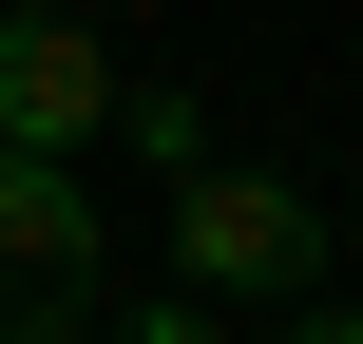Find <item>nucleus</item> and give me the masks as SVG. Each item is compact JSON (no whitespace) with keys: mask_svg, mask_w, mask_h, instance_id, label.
Wrapping results in <instances>:
<instances>
[{"mask_svg":"<svg viewBox=\"0 0 363 344\" xmlns=\"http://www.w3.org/2000/svg\"><path fill=\"white\" fill-rule=\"evenodd\" d=\"M306 268H325V211H306L287 172H230V153H211V172L172 192V306H230V287L287 306Z\"/></svg>","mask_w":363,"mask_h":344,"instance_id":"obj_1","label":"nucleus"},{"mask_svg":"<svg viewBox=\"0 0 363 344\" xmlns=\"http://www.w3.org/2000/svg\"><path fill=\"white\" fill-rule=\"evenodd\" d=\"M96 134H115V57H96V19L19 0V19H0V153H19V172H77Z\"/></svg>","mask_w":363,"mask_h":344,"instance_id":"obj_2","label":"nucleus"},{"mask_svg":"<svg viewBox=\"0 0 363 344\" xmlns=\"http://www.w3.org/2000/svg\"><path fill=\"white\" fill-rule=\"evenodd\" d=\"M77 268H96V192H77V172H19V153H0V306H57Z\"/></svg>","mask_w":363,"mask_h":344,"instance_id":"obj_3","label":"nucleus"},{"mask_svg":"<svg viewBox=\"0 0 363 344\" xmlns=\"http://www.w3.org/2000/svg\"><path fill=\"white\" fill-rule=\"evenodd\" d=\"M115 134H134V153H153V172H172V192H191V172H211V115H191V96H115Z\"/></svg>","mask_w":363,"mask_h":344,"instance_id":"obj_4","label":"nucleus"},{"mask_svg":"<svg viewBox=\"0 0 363 344\" xmlns=\"http://www.w3.org/2000/svg\"><path fill=\"white\" fill-rule=\"evenodd\" d=\"M96 344H230V326H211V306H115Z\"/></svg>","mask_w":363,"mask_h":344,"instance_id":"obj_5","label":"nucleus"},{"mask_svg":"<svg viewBox=\"0 0 363 344\" xmlns=\"http://www.w3.org/2000/svg\"><path fill=\"white\" fill-rule=\"evenodd\" d=\"M0 344H96V326H77V306H0Z\"/></svg>","mask_w":363,"mask_h":344,"instance_id":"obj_6","label":"nucleus"},{"mask_svg":"<svg viewBox=\"0 0 363 344\" xmlns=\"http://www.w3.org/2000/svg\"><path fill=\"white\" fill-rule=\"evenodd\" d=\"M287 344H363V306H306V326H287Z\"/></svg>","mask_w":363,"mask_h":344,"instance_id":"obj_7","label":"nucleus"}]
</instances>
